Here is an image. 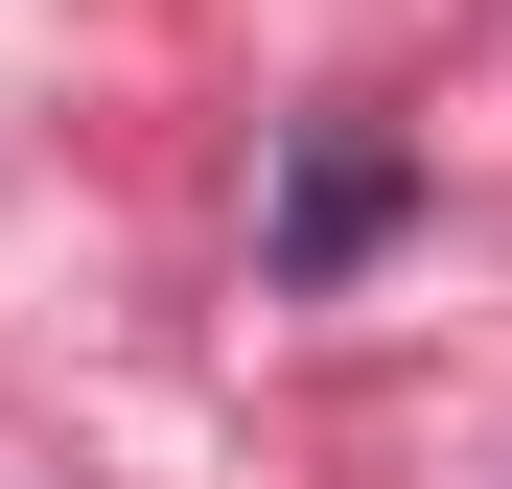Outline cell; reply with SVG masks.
I'll return each mask as SVG.
<instances>
[{"mask_svg": "<svg viewBox=\"0 0 512 489\" xmlns=\"http://www.w3.org/2000/svg\"><path fill=\"white\" fill-rule=\"evenodd\" d=\"M396 233V140L373 117H303V163H280V280H350Z\"/></svg>", "mask_w": 512, "mask_h": 489, "instance_id": "cell-1", "label": "cell"}]
</instances>
